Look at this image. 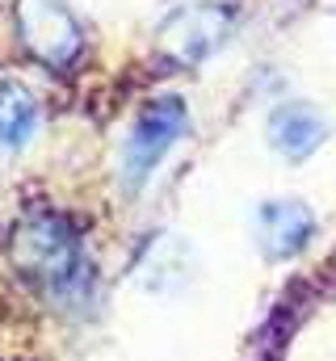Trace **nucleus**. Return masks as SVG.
Segmentation results:
<instances>
[{
  "instance_id": "obj_1",
  "label": "nucleus",
  "mask_w": 336,
  "mask_h": 361,
  "mask_svg": "<svg viewBox=\"0 0 336 361\" xmlns=\"http://www.w3.org/2000/svg\"><path fill=\"white\" fill-rule=\"evenodd\" d=\"M8 261L38 294H47L51 302L68 311L92 302L97 273H92L80 231L64 214H51V210L25 214L8 235Z\"/></svg>"
},
{
  "instance_id": "obj_2",
  "label": "nucleus",
  "mask_w": 336,
  "mask_h": 361,
  "mask_svg": "<svg viewBox=\"0 0 336 361\" xmlns=\"http://www.w3.org/2000/svg\"><path fill=\"white\" fill-rule=\"evenodd\" d=\"M189 130V109L181 97H156L139 109L131 135H126V147H122V177L131 189L148 185L152 173L168 160V152L185 139Z\"/></svg>"
},
{
  "instance_id": "obj_3",
  "label": "nucleus",
  "mask_w": 336,
  "mask_h": 361,
  "mask_svg": "<svg viewBox=\"0 0 336 361\" xmlns=\"http://www.w3.org/2000/svg\"><path fill=\"white\" fill-rule=\"evenodd\" d=\"M17 38L51 72L76 68L84 51V30L64 0H17Z\"/></svg>"
},
{
  "instance_id": "obj_4",
  "label": "nucleus",
  "mask_w": 336,
  "mask_h": 361,
  "mask_svg": "<svg viewBox=\"0 0 336 361\" xmlns=\"http://www.w3.org/2000/svg\"><path fill=\"white\" fill-rule=\"evenodd\" d=\"M227 34H232V8L198 0V4H185L168 17L160 25V34H156V42L172 63L198 68L206 55H215L227 42Z\"/></svg>"
},
{
  "instance_id": "obj_5",
  "label": "nucleus",
  "mask_w": 336,
  "mask_h": 361,
  "mask_svg": "<svg viewBox=\"0 0 336 361\" xmlns=\"http://www.w3.org/2000/svg\"><path fill=\"white\" fill-rule=\"evenodd\" d=\"M265 130H269V147H273L277 156H286V160H307L311 152L324 147V139H328L332 126H328L324 109H316L311 101H282V105L269 114Z\"/></svg>"
},
{
  "instance_id": "obj_6",
  "label": "nucleus",
  "mask_w": 336,
  "mask_h": 361,
  "mask_svg": "<svg viewBox=\"0 0 336 361\" xmlns=\"http://www.w3.org/2000/svg\"><path fill=\"white\" fill-rule=\"evenodd\" d=\"M316 235V214L303 202H265L256 210V240L265 248V257L273 261H290L307 248V240Z\"/></svg>"
},
{
  "instance_id": "obj_7",
  "label": "nucleus",
  "mask_w": 336,
  "mask_h": 361,
  "mask_svg": "<svg viewBox=\"0 0 336 361\" xmlns=\"http://www.w3.org/2000/svg\"><path fill=\"white\" fill-rule=\"evenodd\" d=\"M38 122H42L38 97L21 80H0V147L4 152H21L38 135Z\"/></svg>"
}]
</instances>
